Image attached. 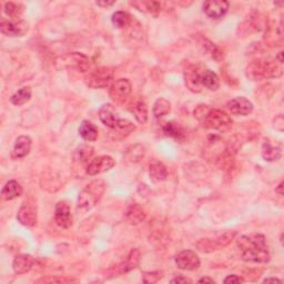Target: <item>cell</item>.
Returning <instances> with one entry per match:
<instances>
[{
	"label": "cell",
	"instance_id": "6da1fadb",
	"mask_svg": "<svg viewBox=\"0 0 284 284\" xmlns=\"http://www.w3.org/2000/svg\"><path fill=\"white\" fill-rule=\"evenodd\" d=\"M238 246L241 257L245 262L267 263L270 261V251L263 234L242 235L238 240Z\"/></svg>",
	"mask_w": 284,
	"mask_h": 284
},
{
	"label": "cell",
	"instance_id": "7a4b0ae2",
	"mask_svg": "<svg viewBox=\"0 0 284 284\" xmlns=\"http://www.w3.org/2000/svg\"><path fill=\"white\" fill-rule=\"evenodd\" d=\"M282 75L281 65L272 59H257L246 67V76L252 80H263L277 78Z\"/></svg>",
	"mask_w": 284,
	"mask_h": 284
},
{
	"label": "cell",
	"instance_id": "3957f363",
	"mask_svg": "<svg viewBox=\"0 0 284 284\" xmlns=\"http://www.w3.org/2000/svg\"><path fill=\"white\" fill-rule=\"evenodd\" d=\"M106 190V184L102 180H94L84 188L78 198V209L88 211L100 201Z\"/></svg>",
	"mask_w": 284,
	"mask_h": 284
},
{
	"label": "cell",
	"instance_id": "277c9868",
	"mask_svg": "<svg viewBox=\"0 0 284 284\" xmlns=\"http://www.w3.org/2000/svg\"><path fill=\"white\" fill-rule=\"evenodd\" d=\"M202 125L207 129L212 130H225L232 124V119L229 114L219 109H212L208 106L203 116L199 119Z\"/></svg>",
	"mask_w": 284,
	"mask_h": 284
},
{
	"label": "cell",
	"instance_id": "5b68a950",
	"mask_svg": "<svg viewBox=\"0 0 284 284\" xmlns=\"http://www.w3.org/2000/svg\"><path fill=\"white\" fill-rule=\"evenodd\" d=\"M113 80V71L110 68L100 67L91 72L86 78V82L89 87L94 89L107 88Z\"/></svg>",
	"mask_w": 284,
	"mask_h": 284
},
{
	"label": "cell",
	"instance_id": "8992f818",
	"mask_svg": "<svg viewBox=\"0 0 284 284\" xmlns=\"http://www.w3.org/2000/svg\"><path fill=\"white\" fill-rule=\"evenodd\" d=\"M235 235H237V232L235 231H228L214 240L203 239L199 241L197 243V246L198 249L202 252H212L227 246L235 238Z\"/></svg>",
	"mask_w": 284,
	"mask_h": 284
},
{
	"label": "cell",
	"instance_id": "52a82bcc",
	"mask_svg": "<svg viewBox=\"0 0 284 284\" xmlns=\"http://www.w3.org/2000/svg\"><path fill=\"white\" fill-rule=\"evenodd\" d=\"M140 262V252L138 249H134L129 252V255L122 260L121 262L117 264L116 267L111 268L109 270L112 277L120 276L121 274L128 273V272L135 270Z\"/></svg>",
	"mask_w": 284,
	"mask_h": 284
},
{
	"label": "cell",
	"instance_id": "ba28073f",
	"mask_svg": "<svg viewBox=\"0 0 284 284\" xmlns=\"http://www.w3.org/2000/svg\"><path fill=\"white\" fill-rule=\"evenodd\" d=\"M29 30L27 21L22 19L3 20L0 23V31L7 37H22Z\"/></svg>",
	"mask_w": 284,
	"mask_h": 284
},
{
	"label": "cell",
	"instance_id": "9c48e42d",
	"mask_svg": "<svg viewBox=\"0 0 284 284\" xmlns=\"http://www.w3.org/2000/svg\"><path fill=\"white\" fill-rule=\"evenodd\" d=\"M114 165H116V162L110 155L97 156V158L90 161L87 167V173L89 176H98V174L111 170Z\"/></svg>",
	"mask_w": 284,
	"mask_h": 284
},
{
	"label": "cell",
	"instance_id": "30bf717a",
	"mask_svg": "<svg viewBox=\"0 0 284 284\" xmlns=\"http://www.w3.org/2000/svg\"><path fill=\"white\" fill-rule=\"evenodd\" d=\"M229 7L230 4L226 0H209L203 4V11L211 19H220L228 13Z\"/></svg>",
	"mask_w": 284,
	"mask_h": 284
},
{
	"label": "cell",
	"instance_id": "8fae6325",
	"mask_svg": "<svg viewBox=\"0 0 284 284\" xmlns=\"http://www.w3.org/2000/svg\"><path fill=\"white\" fill-rule=\"evenodd\" d=\"M176 263L180 270L195 271L200 267V259L196 252L185 250L180 252L176 258Z\"/></svg>",
	"mask_w": 284,
	"mask_h": 284
},
{
	"label": "cell",
	"instance_id": "7c38bea8",
	"mask_svg": "<svg viewBox=\"0 0 284 284\" xmlns=\"http://www.w3.org/2000/svg\"><path fill=\"white\" fill-rule=\"evenodd\" d=\"M132 91L131 82L128 79H118L114 81L110 87V97L117 102H121Z\"/></svg>",
	"mask_w": 284,
	"mask_h": 284
},
{
	"label": "cell",
	"instance_id": "4fadbf2b",
	"mask_svg": "<svg viewBox=\"0 0 284 284\" xmlns=\"http://www.w3.org/2000/svg\"><path fill=\"white\" fill-rule=\"evenodd\" d=\"M229 111L234 116H247L253 111V105L250 100H247L244 97H238L227 105Z\"/></svg>",
	"mask_w": 284,
	"mask_h": 284
},
{
	"label": "cell",
	"instance_id": "5bb4252c",
	"mask_svg": "<svg viewBox=\"0 0 284 284\" xmlns=\"http://www.w3.org/2000/svg\"><path fill=\"white\" fill-rule=\"evenodd\" d=\"M54 221L62 229H69L72 226V216L69 205L66 202H58L54 211Z\"/></svg>",
	"mask_w": 284,
	"mask_h": 284
},
{
	"label": "cell",
	"instance_id": "9a60e30c",
	"mask_svg": "<svg viewBox=\"0 0 284 284\" xmlns=\"http://www.w3.org/2000/svg\"><path fill=\"white\" fill-rule=\"evenodd\" d=\"M17 220L19 221L22 226L26 227H35L37 225V211L29 204H23L18 211Z\"/></svg>",
	"mask_w": 284,
	"mask_h": 284
},
{
	"label": "cell",
	"instance_id": "2e32d148",
	"mask_svg": "<svg viewBox=\"0 0 284 284\" xmlns=\"http://www.w3.org/2000/svg\"><path fill=\"white\" fill-rule=\"evenodd\" d=\"M35 259L29 255L17 256L13 262V269L16 274H25L33 269Z\"/></svg>",
	"mask_w": 284,
	"mask_h": 284
},
{
	"label": "cell",
	"instance_id": "e0dca14e",
	"mask_svg": "<svg viewBox=\"0 0 284 284\" xmlns=\"http://www.w3.org/2000/svg\"><path fill=\"white\" fill-rule=\"evenodd\" d=\"M99 118L101 122L108 127V128L113 130L116 129L119 118H117L116 112H114V109L111 105H105L101 107L99 110Z\"/></svg>",
	"mask_w": 284,
	"mask_h": 284
},
{
	"label": "cell",
	"instance_id": "ac0fdd59",
	"mask_svg": "<svg viewBox=\"0 0 284 284\" xmlns=\"http://www.w3.org/2000/svg\"><path fill=\"white\" fill-rule=\"evenodd\" d=\"M31 150V139L27 136H20L16 139L13 155L15 158H25Z\"/></svg>",
	"mask_w": 284,
	"mask_h": 284
},
{
	"label": "cell",
	"instance_id": "d6986e66",
	"mask_svg": "<svg viewBox=\"0 0 284 284\" xmlns=\"http://www.w3.org/2000/svg\"><path fill=\"white\" fill-rule=\"evenodd\" d=\"M200 86L207 88L208 90H211V91H215V90H217V88H219V86H220L219 77H217L215 72H213L210 69L201 70Z\"/></svg>",
	"mask_w": 284,
	"mask_h": 284
},
{
	"label": "cell",
	"instance_id": "ffe728a7",
	"mask_svg": "<svg viewBox=\"0 0 284 284\" xmlns=\"http://www.w3.org/2000/svg\"><path fill=\"white\" fill-rule=\"evenodd\" d=\"M124 216L130 225H139V223L146 219V212H144L141 205H139L138 203H132L127 208Z\"/></svg>",
	"mask_w": 284,
	"mask_h": 284
},
{
	"label": "cell",
	"instance_id": "44dd1931",
	"mask_svg": "<svg viewBox=\"0 0 284 284\" xmlns=\"http://www.w3.org/2000/svg\"><path fill=\"white\" fill-rule=\"evenodd\" d=\"M22 192H23L22 186L18 183L16 180H10L3 188L2 197L4 200L10 201V200H14L16 198L21 197Z\"/></svg>",
	"mask_w": 284,
	"mask_h": 284
},
{
	"label": "cell",
	"instance_id": "7402d4cb",
	"mask_svg": "<svg viewBox=\"0 0 284 284\" xmlns=\"http://www.w3.org/2000/svg\"><path fill=\"white\" fill-rule=\"evenodd\" d=\"M129 110L134 114L139 123H146L148 120V108L143 100H135L129 105Z\"/></svg>",
	"mask_w": 284,
	"mask_h": 284
},
{
	"label": "cell",
	"instance_id": "603a6c76",
	"mask_svg": "<svg viewBox=\"0 0 284 284\" xmlns=\"http://www.w3.org/2000/svg\"><path fill=\"white\" fill-rule=\"evenodd\" d=\"M262 156L265 161L273 162L277 161L282 156V149L280 147H274L272 144L265 140L262 144Z\"/></svg>",
	"mask_w": 284,
	"mask_h": 284
},
{
	"label": "cell",
	"instance_id": "cb8c5ba5",
	"mask_svg": "<svg viewBox=\"0 0 284 284\" xmlns=\"http://www.w3.org/2000/svg\"><path fill=\"white\" fill-rule=\"evenodd\" d=\"M79 135L86 141H96L98 138V128L88 120H84L79 127Z\"/></svg>",
	"mask_w": 284,
	"mask_h": 284
},
{
	"label": "cell",
	"instance_id": "d4e9b609",
	"mask_svg": "<svg viewBox=\"0 0 284 284\" xmlns=\"http://www.w3.org/2000/svg\"><path fill=\"white\" fill-rule=\"evenodd\" d=\"M150 177L154 182H160L165 181L168 177V170L165 165L161 162H153L150 166Z\"/></svg>",
	"mask_w": 284,
	"mask_h": 284
},
{
	"label": "cell",
	"instance_id": "484cf974",
	"mask_svg": "<svg viewBox=\"0 0 284 284\" xmlns=\"http://www.w3.org/2000/svg\"><path fill=\"white\" fill-rule=\"evenodd\" d=\"M30 98H31V88L23 87L20 90H18L15 94L11 96L10 101L15 106H22L27 104Z\"/></svg>",
	"mask_w": 284,
	"mask_h": 284
},
{
	"label": "cell",
	"instance_id": "4316f807",
	"mask_svg": "<svg viewBox=\"0 0 284 284\" xmlns=\"http://www.w3.org/2000/svg\"><path fill=\"white\" fill-rule=\"evenodd\" d=\"M132 5H134L138 10L143 11V13H149L154 16L160 13L162 9V5L156 2H137L132 3Z\"/></svg>",
	"mask_w": 284,
	"mask_h": 284
},
{
	"label": "cell",
	"instance_id": "83f0119b",
	"mask_svg": "<svg viewBox=\"0 0 284 284\" xmlns=\"http://www.w3.org/2000/svg\"><path fill=\"white\" fill-rule=\"evenodd\" d=\"M162 130L167 136L177 139V140H182V139H184V137H185L183 129L181 128L179 124L174 123V122L166 123L162 127Z\"/></svg>",
	"mask_w": 284,
	"mask_h": 284
},
{
	"label": "cell",
	"instance_id": "f1b7e54d",
	"mask_svg": "<svg viewBox=\"0 0 284 284\" xmlns=\"http://www.w3.org/2000/svg\"><path fill=\"white\" fill-rule=\"evenodd\" d=\"M171 110V105L169 100L165 98H159L153 105V114L156 119L165 117Z\"/></svg>",
	"mask_w": 284,
	"mask_h": 284
},
{
	"label": "cell",
	"instance_id": "f546056e",
	"mask_svg": "<svg viewBox=\"0 0 284 284\" xmlns=\"http://www.w3.org/2000/svg\"><path fill=\"white\" fill-rule=\"evenodd\" d=\"M111 21H112V25L116 28L123 29L130 25L131 17L128 13H125V11H117V13H114L112 15Z\"/></svg>",
	"mask_w": 284,
	"mask_h": 284
},
{
	"label": "cell",
	"instance_id": "4dcf8cb0",
	"mask_svg": "<svg viewBox=\"0 0 284 284\" xmlns=\"http://www.w3.org/2000/svg\"><path fill=\"white\" fill-rule=\"evenodd\" d=\"M69 58L71 59V61H74L72 65H74L76 68L79 69L81 72L88 71V68L90 67V61L86 56H83V54L79 52H74L70 54Z\"/></svg>",
	"mask_w": 284,
	"mask_h": 284
},
{
	"label": "cell",
	"instance_id": "1f68e13d",
	"mask_svg": "<svg viewBox=\"0 0 284 284\" xmlns=\"http://www.w3.org/2000/svg\"><path fill=\"white\" fill-rule=\"evenodd\" d=\"M5 14L11 18V20L20 19V16L22 15L23 7L20 4L17 3H6L5 4Z\"/></svg>",
	"mask_w": 284,
	"mask_h": 284
},
{
	"label": "cell",
	"instance_id": "d6a6232c",
	"mask_svg": "<svg viewBox=\"0 0 284 284\" xmlns=\"http://www.w3.org/2000/svg\"><path fill=\"white\" fill-rule=\"evenodd\" d=\"M114 130H117L118 134L129 135V134H131L132 131L136 130V125L127 119H119L116 129H114Z\"/></svg>",
	"mask_w": 284,
	"mask_h": 284
},
{
	"label": "cell",
	"instance_id": "836d02e7",
	"mask_svg": "<svg viewBox=\"0 0 284 284\" xmlns=\"http://www.w3.org/2000/svg\"><path fill=\"white\" fill-rule=\"evenodd\" d=\"M93 153V149L89 146H81L76 150V160L84 162L91 158Z\"/></svg>",
	"mask_w": 284,
	"mask_h": 284
},
{
	"label": "cell",
	"instance_id": "e575fe53",
	"mask_svg": "<svg viewBox=\"0 0 284 284\" xmlns=\"http://www.w3.org/2000/svg\"><path fill=\"white\" fill-rule=\"evenodd\" d=\"M163 273L160 271L154 272H144L142 274V281L144 283H156L159 280L162 279Z\"/></svg>",
	"mask_w": 284,
	"mask_h": 284
},
{
	"label": "cell",
	"instance_id": "d590c367",
	"mask_svg": "<svg viewBox=\"0 0 284 284\" xmlns=\"http://www.w3.org/2000/svg\"><path fill=\"white\" fill-rule=\"evenodd\" d=\"M204 47L207 48V51L210 53V56L212 57L214 60H216V61H219V60L222 58V52L220 51L219 48H217L214 44H212V42L207 40L205 41Z\"/></svg>",
	"mask_w": 284,
	"mask_h": 284
},
{
	"label": "cell",
	"instance_id": "8d00e7d4",
	"mask_svg": "<svg viewBox=\"0 0 284 284\" xmlns=\"http://www.w3.org/2000/svg\"><path fill=\"white\" fill-rule=\"evenodd\" d=\"M72 281H77L75 279H68V277H53V279H41L38 282H45V283H52V282H59V283H64V282H72Z\"/></svg>",
	"mask_w": 284,
	"mask_h": 284
},
{
	"label": "cell",
	"instance_id": "74e56055",
	"mask_svg": "<svg viewBox=\"0 0 284 284\" xmlns=\"http://www.w3.org/2000/svg\"><path fill=\"white\" fill-rule=\"evenodd\" d=\"M225 282L226 284H233V283H242L244 282V279H242V277H240L238 275H235V274H232V275H229L228 277H226L225 279Z\"/></svg>",
	"mask_w": 284,
	"mask_h": 284
},
{
	"label": "cell",
	"instance_id": "f35d334b",
	"mask_svg": "<svg viewBox=\"0 0 284 284\" xmlns=\"http://www.w3.org/2000/svg\"><path fill=\"white\" fill-rule=\"evenodd\" d=\"M171 283H192V280L191 279H188V277H185V276H182V275H180L178 277H174V279L171 280Z\"/></svg>",
	"mask_w": 284,
	"mask_h": 284
},
{
	"label": "cell",
	"instance_id": "ab89813d",
	"mask_svg": "<svg viewBox=\"0 0 284 284\" xmlns=\"http://www.w3.org/2000/svg\"><path fill=\"white\" fill-rule=\"evenodd\" d=\"M97 5L99 7H110V6L114 5V2H97Z\"/></svg>",
	"mask_w": 284,
	"mask_h": 284
},
{
	"label": "cell",
	"instance_id": "60d3db41",
	"mask_svg": "<svg viewBox=\"0 0 284 284\" xmlns=\"http://www.w3.org/2000/svg\"><path fill=\"white\" fill-rule=\"evenodd\" d=\"M264 283H269V282H274V283H282V281L281 280H279V279H276V277H269V279H265L264 281H263Z\"/></svg>",
	"mask_w": 284,
	"mask_h": 284
},
{
	"label": "cell",
	"instance_id": "b9f144b4",
	"mask_svg": "<svg viewBox=\"0 0 284 284\" xmlns=\"http://www.w3.org/2000/svg\"><path fill=\"white\" fill-rule=\"evenodd\" d=\"M199 283H214V280L210 279V277H202V279L199 280Z\"/></svg>",
	"mask_w": 284,
	"mask_h": 284
},
{
	"label": "cell",
	"instance_id": "7bdbcfd3",
	"mask_svg": "<svg viewBox=\"0 0 284 284\" xmlns=\"http://www.w3.org/2000/svg\"><path fill=\"white\" fill-rule=\"evenodd\" d=\"M282 189H283V182H280V184L277 185V188L275 189V192H276V193H279L280 196H283V191H282Z\"/></svg>",
	"mask_w": 284,
	"mask_h": 284
},
{
	"label": "cell",
	"instance_id": "ee69618b",
	"mask_svg": "<svg viewBox=\"0 0 284 284\" xmlns=\"http://www.w3.org/2000/svg\"><path fill=\"white\" fill-rule=\"evenodd\" d=\"M282 56H283V52H282V51L279 52V54H277V59H279V64H280V65L283 64V58H282Z\"/></svg>",
	"mask_w": 284,
	"mask_h": 284
}]
</instances>
